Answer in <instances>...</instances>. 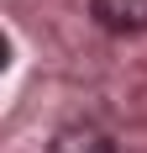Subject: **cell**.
<instances>
[{"instance_id": "6da1fadb", "label": "cell", "mask_w": 147, "mask_h": 153, "mask_svg": "<svg viewBox=\"0 0 147 153\" xmlns=\"http://www.w3.org/2000/svg\"><path fill=\"white\" fill-rule=\"evenodd\" d=\"M89 16L116 37H137L147 32V0H89Z\"/></svg>"}, {"instance_id": "7a4b0ae2", "label": "cell", "mask_w": 147, "mask_h": 153, "mask_svg": "<svg viewBox=\"0 0 147 153\" xmlns=\"http://www.w3.org/2000/svg\"><path fill=\"white\" fill-rule=\"evenodd\" d=\"M53 153H116V148H110V137L95 132V127H68V132H58Z\"/></svg>"}]
</instances>
